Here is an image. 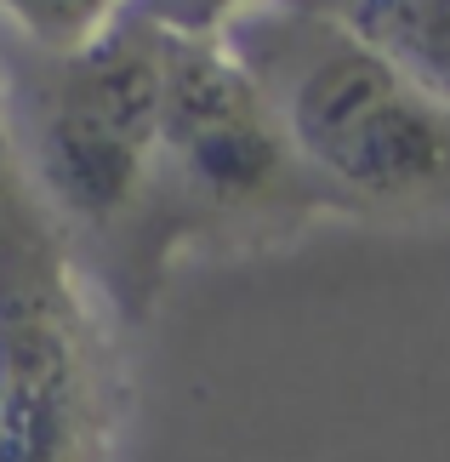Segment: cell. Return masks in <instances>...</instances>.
<instances>
[{
	"mask_svg": "<svg viewBox=\"0 0 450 462\" xmlns=\"http://www.w3.org/2000/svg\"><path fill=\"white\" fill-rule=\"evenodd\" d=\"M257 0H125V12H137L142 23H154L166 34H223Z\"/></svg>",
	"mask_w": 450,
	"mask_h": 462,
	"instance_id": "cell-7",
	"label": "cell"
},
{
	"mask_svg": "<svg viewBox=\"0 0 450 462\" xmlns=\"http://www.w3.org/2000/svg\"><path fill=\"white\" fill-rule=\"evenodd\" d=\"M34 194L23 183V166H17V149H12V120H6V92H0V245L17 223L34 217Z\"/></svg>",
	"mask_w": 450,
	"mask_h": 462,
	"instance_id": "cell-8",
	"label": "cell"
},
{
	"mask_svg": "<svg viewBox=\"0 0 450 462\" xmlns=\"http://www.w3.org/2000/svg\"><path fill=\"white\" fill-rule=\"evenodd\" d=\"M120 422V319L34 211L0 245V462H109Z\"/></svg>",
	"mask_w": 450,
	"mask_h": 462,
	"instance_id": "cell-4",
	"label": "cell"
},
{
	"mask_svg": "<svg viewBox=\"0 0 450 462\" xmlns=\"http://www.w3.org/2000/svg\"><path fill=\"white\" fill-rule=\"evenodd\" d=\"M342 17L450 109V0H348Z\"/></svg>",
	"mask_w": 450,
	"mask_h": 462,
	"instance_id": "cell-5",
	"label": "cell"
},
{
	"mask_svg": "<svg viewBox=\"0 0 450 462\" xmlns=\"http://www.w3.org/2000/svg\"><path fill=\"white\" fill-rule=\"evenodd\" d=\"M319 217H342L331 189L297 160L280 115L223 34H166L154 154V252H262Z\"/></svg>",
	"mask_w": 450,
	"mask_h": 462,
	"instance_id": "cell-3",
	"label": "cell"
},
{
	"mask_svg": "<svg viewBox=\"0 0 450 462\" xmlns=\"http://www.w3.org/2000/svg\"><path fill=\"white\" fill-rule=\"evenodd\" d=\"M125 0H0V17L41 46H80L97 34Z\"/></svg>",
	"mask_w": 450,
	"mask_h": 462,
	"instance_id": "cell-6",
	"label": "cell"
},
{
	"mask_svg": "<svg viewBox=\"0 0 450 462\" xmlns=\"http://www.w3.org/2000/svg\"><path fill=\"white\" fill-rule=\"evenodd\" d=\"M223 41L342 217L450 223V109L342 12L257 0Z\"/></svg>",
	"mask_w": 450,
	"mask_h": 462,
	"instance_id": "cell-2",
	"label": "cell"
},
{
	"mask_svg": "<svg viewBox=\"0 0 450 462\" xmlns=\"http://www.w3.org/2000/svg\"><path fill=\"white\" fill-rule=\"evenodd\" d=\"M0 92L34 206L120 326H142L166 286L154 252V154L166 29L115 12L80 46L0 29Z\"/></svg>",
	"mask_w": 450,
	"mask_h": 462,
	"instance_id": "cell-1",
	"label": "cell"
}]
</instances>
